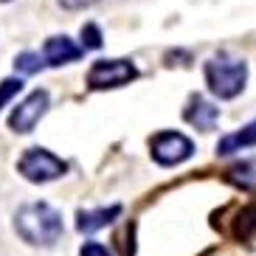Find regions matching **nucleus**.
I'll return each instance as SVG.
<instances>
[{"instance_id":"obj_1","label":"nucleus","mask_w":256,"mask_h":256,"mask_svg":"<svg viewBox=\"0 0 256 256\" xmlns=\"http://www.w3.org/2000/svg\"><path fill=\"white\" fill-rule=\"evenodd\" d=\"M14 228L28 245H54L62 236V214L48 203H28L17 211Z\"/></svg>"},{"instance_id":"obj_2","label":"nucleus","mask_w":256,"mask_h":256,"mask_svg":"<svg viewBox=\"0 0 256 256\" xmlns=\"http://www.w3.org/2000/svg\"><path fill=\"white\" fill-rule=\"evenodd\" d=\"M245 82H248V65L242 60H231L226 54H220L206 62V84L217 98L240 96Z\"/></svg>"},{"instance_id":"obj_3","label":"nucleus","mask_w":256,"mask_h":256,"mask_svg":"<svg viewBox=\"0 0 256 256\" xmlns=\"http://www.w3.org/2000/svg\"><path fill=\"white\" fill-rule=\"evenodd\" d=\"M17 169H20V174H23L26 180H31V183L56 180V178H62V174L68 172L65 160L56 158L54 152L42 150V146H31V150H26V155L20 158Z\"/></svg>"},{"instance_id":"obj_4","label":"nucleus","mask_w":256,"mask_h":256,"mask_svg":"<svg viewBox=\"0 0 256 256\" xmlns=\"http://www.w3.org/2000/svg\"><path fill=\"white\" fill-rule=\"evenodd\" d=\"M138 76L136 65L130 60H98L88 70V84L93 90H107V88H124Z\"/></svg>"},{"instance_id":"obj_5","label":"nucleus","mask_w":256,"mask_h":256,"mask_svg":"<svg viewBox=\"0 0 256 256\" xmlns=\"http://www.w3.org/2000/svg\"><path fill=\"white\" fill-rule=\"evenodd\" d=\"M150 150H152V158L158 160L160 166H178V164L192 158L194 144L188 141L183 132L164 130V132H158V136L150 141Z\"/></svg>"},{"instance_id":"obj_6","label":"nucleus","mask_w":256,"mask_h":256,"mask_svg":"<svg viewBox=\"0 0 256 256\" xmlns=\"http://www.w3.org/2000/svg\"><path fill=\"white\" fill-rule=\"evenodd\" d=\"M48 110V93L46 90H34L20 102V104L12 110L8 116V127L14 130V132H31L34 124H37Z\"/></svg>"},{"instance_id":"obj_7","label":"nucleus","mask_w":256,"mask_h":256,"mask_svg":"<svg viewBox=\"0 0 256 256\" xmlns=\"http://www.w3.org/2000/svg\"><path fill=\"white\" fill-rule=\"evenodd\" d=\"M82 56V48L76 46L70 37H48L46 46H42V60L51 65V68H60V65H68V62H76Z\"/></svg>"},{"instance_id":"obj_8","label":"nucleus","mask_w":256,"mask_h":256,"mask_svg":"<svg viewBox=\"0 0 256 256\" xmlns=\"http://www.w3.org/2000/svg\"><path fill=\"white\" fill-rule=\"evenodd\" d=\"M183 118H186L192 127L208 132V130H214V124H217L220 110L211 104V102H206L203 96H192L188 104H186V110H183Z\"/></svg>"},{"instance_id":"obj_9","label":"nucleus","mask_w":256,"mask_h":256,"mask_svg":"<svg viewBox=\"0 0 256 256\" xmlns=\"http://www.w3.org/2000/svg\"><path fill=\"white\" fill-rule=\"evenodd\" d=\"M118 214H121V206L96 208V211H79V217H76V228H79L82 234H93V231H98V228L110 226Z\"/></svg>"},{"instance_id":"obj_10","label":"nucleus","mask_w":256,"mask_h":256,"mask_svg":"<svg viewBox=\"0 0 256 256\" xmlns=\"http://www.w3.org/2000/svg\"><path fill=\"white\" fill-rule=\"evenodd\" d=\"M245 146H256V121L245 124L242 130L231 132V136H222L217 144L220 155H234V152H242Z\"/></svg>"},{"instance_id":"obj_11","label":"nucleus","mask_w":256,"mask_h":256,"mask_svg":"<svg viewBox=\"0 0 256 256\" xmlns=\"http://www.w3.org/2000/svg\"><path fill=\"white\" fill-rule=\"evenodd\" d=\"M226 180L242 192H256V158L240 160L226 169Z\"/></svg>"},{"instance_id":"obj_12","label":"nucleus","mask_w":256,"mask_h":256,"mask_svg":"<svg viewBox=\"0 0 256 256\" xmlns=\"http://www.w3.org/2000/svg\"><path fill=\"white\" fill-rule=\"evenodd\" d=\"M42 62H46V60H42L40 54H34V51H23V54H20V56L14 60V68L20 70V74L28 76V74H37V70L42 68Z\"/></svg>"},{"instance_id":"obj_13","label":"nucleus","mask_w":256,"mask_h":256,"mask_svg":"<svg viewBox=\"0 0 256 256\" xmlns=\"http://www.w3.org/2000/svg\"><path fill=\"white\" fill-rule=\"evenodd\" d=\"M20 88H23L20 79H3V82H0V110H3L6 102H12V98L20 93Z\"/></svg>"},{"instance_id":"obj_14","label":"nucleus","mask_w":256,"mask_h":256,"mask_svg":"<svg viewBox=\"0 0 256 256\" xmlns=\"http://www.w3.org/2000/svg\"><path fill=\"white\" fill-rule=\"evenodd\" d=\"M254 228H256V206L240 214V222H236V234H240V236H250V231H254Z\"/></svg>"},{"instance_id":"obj_15","label":"nucleus","mask_w":256,"mask_h":256,"mask_svg":"<svg viewBox=\"0 0 256 256\" xmlns=\"http://www.w3.org/2000/svg\"><path fill=\"white\" fill-rule=\"evenodd\" d=\"M82 46L84 48H102V31L96 23H88L82 28Z\"/></svg>"},{"instance_id":"obj_16","label":"nucleus","mask_w":256,"mask_h":256,"mask_svg":"<svg viewBox=\"0 0 256 256\" xmlns=\"http://www.w3.org/2000/svg\"><path fill=\"white\" fill-rule=\"evenodd\" d=\"M79 256H110V250H107L102 242H84Z\"/></svg>"},{"instance_id":"obj_17","label":"nucleus","mask_w":256,"mask_h":256,"mask_svg":"<svg viewBox=\"0 0 256 256\" xmlns=\"http://www.w3.org/2000/svg\"><path fill=\"white\" fill-rule=\"evenodd\" d=\"M62 8H70V12H76V8H88V6H93L96 0H56Z\"/></svg>"},{"instance_id":"obj_18","label":"nucleus","mask_w":256,"mask_h":256,"mask_svg":"<svg viewBox=\"0 0 256 256\" xmlns=\"http://www.w3.org/2000/svg\"><path fill=\"white\" fill-rule=\"evenodd\" d=\"M0 3H3V0H0Z\"/></svg>"}]
</instances>
